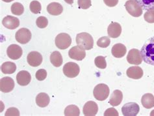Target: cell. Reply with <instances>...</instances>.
Here are the masks:
<instances>
[{"label":"cell","mask_w":154,"mask_h":116,"mask_svg":"<svg viewBox=\"0 0 154 116\" xmlns=\"http://www.w3.org/2000/svg\"><path fill=\"white\" fill-rule=\"evenodd\" d=\"M140 54L146 63L154 66V36L145 42L140 50Z\"/></svg>","instance_id":"1"},{"label":"cell","mask_w":154,"mask_h":116,"mask_svg":"<svg viewBox=\"0 0 154 116\" xmlns=\"http://www.w3.org/2000/svg\"><path fill=\"white\" fill-rule=\"evenodd\" d=\"M75 41L78 46L85 50H91L94 46V40L92 37L86 32H82L77 35Z\"/></svg>","instance_id":"2"},{"label":"cell","mask_w":154,"mask_h":116,"mask_svg":"<svg viewBox=\"0 0 154 116\" xmlns=\"http://www.w3.org/2000/svg\"><path fill=\"white\" fill-rule=\"evenodd\" d=\"M110 90L107 85L104 83H100L97 85L93 91L94 98L99 101H103L109 97Z\"/></svg>","instance_id":"3"},{"label":"cell","mask_w":154,"mask_h":116,"mask_svg":"<svg viewBox=\"0 0 154 116\" xmlns=\"http://www.w3.org/2000/svg\"><path fill=\"white\" fill-rule=\"evenodd\" d=\"M125 9L133 17H139L143 14V8L135 0H128L125 3Z\"/></svg>","instance_id":"4"},{"label":"cell","mask_w":154,"mask_h":116,"mask_svg":"<svg viewBox=\"0 0 154 116\" xmlns=\"http://www.w3.org/2000/svg\"><path fill=\"white\" fill-rule=\"evenodd\" d=\"M55 45L60 50H65L71 45L72 39L70 35L65 33L59 34L55 37Z\"/></svg>","instance_id":"5"},{"label":"cell","mask_w":154,"mask_h":116,"mask_svg":"<svg viewBox=\"0 0 154 116\" xmlns=\"http://www.w3.org/2000/svg\"><path fill=\"white\" fill-rule=\"evenodd\" d=\"M63 73L68 78H73L78 76L80 69L78 64L74 62H68L63 67Z\"/></svg>","instance_id":"6"},{"label":"cell","mask_w":154,"mask_h":116,"mask_svg":"<svg viewBox=\"0 0 154 116\" xmlns=\"http://www.w3.org/2000/svg\"><path fill=\"white\" fill-rule=\"evenodd\" d=\"M140 111L139 105L135 102H128L122 108V113L125 116H136Z\"/></svg>","instance_id":"7"},{"label":"cell","mask_w":154,"mask_h":116,"mask_svg":"<svg viewBox=\"0 0 154 116\" xmlns=\"http://www.w3.org/2000/svg\"><path fill=\"white\" fill-rule=\"evenodd\" d=\"M31 36L32 35L29 30L23 27L17 31L15 34V38L17 42L24 45V44H27L30 41Z\"/></svg>","instance_id":"8"},{"label":"cell","mask_w":154,"mask_h":116,"mask_svg":"<svg viewBox=\"0 0 154 116\" xmlns=\"http://www.w3.org/2000/svg\"><path fill=\"white\" fill-rule=\"evenodd\" d=\"M127 61L131 65H140L143 62V58L141 56L140 51L135 49L129 50L127 55Z\"/></svg>","instance_id":"9"},{"label":"cell","mask_w":154,"mask_h":116,"mask_svg":"<svg viewBox=\"0 0 154 116\" xmlns=\"http://www.w3.org/2000/svg\"><path fill=\"white\" fill-rule=\"evenodd\" d=\"M68 55L71 59L77 60V61H82L86 56L85 50L79 46H74L69 50Z\"/></svg>","instance_id":"10"},{"label":"cell","mask_w":154,"mask_h":116,"mask_svg":"<svg viewBox=\"0 0 154 116\" xmlns=\"http://www.w3.org/2000/svg\"><path fill=\"white\" fill-rule=\"evenodd\" d=\"M7 54L11 59L17 60L22 57L23 51L22 48L17 45H11L7 48Z\"/></svg>","instance_id":"11"},{"label":"cell","mask_w":154,"mask_h":116,"mask_svg":"<svg viewBox=\"0 0 154 116\" xmlns=\"http://www.w3.org/2000/svg\"><path fill=\"white\" fill-rule=\"evenodd\" d=\"M27 61L31 67H38L42 63V56L38 52H31L27 55Z\"/></svg>","instance_id":"12"},{"label":"cell","mask_w":154,"mask_h":116,"mask_svg":"<svg viewBox=\"0 0 154 116\" xmlns=\"http://www.w3.org/2000/svg\"><path fill=\"white\" fill-rule=\"evenodd\" d=\"M14 82L11 77H3L0 80V89L3 93H9L13 90Z\"/></svg>","instance_id":"13"},{"label":"cell","mask_w":154,"mask_h":116,"mask_svg":"<svg viewBox=\"0 0 154 116\" xmlns=\"http://www.w3.org/2000/svg\"><path fill=\"white\" fill-rule=\"evenodd\" d=\"M98 111V106L94 101H88L84 105L83 108V114L86 116H94Z\"/></svg>","instance_id":"14"},{"label":"cell","mask_w":154,"mask_h":116,"mask_svg":"<svg viewBox=\"0 0 154 116\" xmlns=\"http://www.w3.org/2000/svg\"><path fill=\"white\" fill-rule=\"evenodd\" d=\"M2 24L7 29L14 30L20 26V21L18 18L9 15L3 19Z\"/></svg>","instance_id":"15"},{"label":"cell","mask_w":154,"mask_h":116,"mask_svg":"<svg viewBox=\"0 0 154 116\" xmlns=\"http://www.w3.org/2000/svg\"><path fill=\"white\" fill-rule=\"evenodd\" d=\"M31 76L29 72L26 71H21L17 75V81L20 86H26L30 83Z\"/></svg>","instance_id":"16"},{"label":"cell","mask_w":154,"mask_h":116,"mask_svg":"<svg viewBox=\"0 0 154 116\" xmlns=\"http://www.w3.org/2000/svg\"><path fill=\"white\" fill-rule=\"evenodd\" d=\"M122 33V27L120 24L112 22L108 26L107 33L109 37L112 39L118 38Z\"/></svg>","instance_id":"17"},{"label":"cell","mask_w":154,"mask_h":116,"mask_svg":"<svg viewBox=\"0 0 154 116\" xmlns=\"http://www.w3.org/2000/svg\"><path fill=\"white\" fill-rule=\"evenodd\" d=\"M126 74L129 78L139 80L143 77V71L140 67L133 66L128 68L126 71Z\"/></svg>","instance_id":"18"},{"label":"cell","mask_w":154,"mask_h":116,"mask_svg":"<svg viewBox=\"0 0 154 116\" xmlns=\"http://www.w3.org/2000/svg\"><path fill=\"white\" fill-rule=\"evenodd\" d=\"M127 52V49L123 44H116L112 47L111 53L113 56L116 58H121L124 57Z\"/></svg>","instance_id":"19"},{"label":"cell","mask_w":154,"mask_h":116,"mask_svg":"<svg viewBox=\"0 0 154 116\" xmlns=\"http://www.w3.org/2000/svg\"><path fill=\"white\" fill-rule=\"evenodd\" d=\"M123 94L120 90H115L111 95L110 99H109V104L112 106H118L120 105L122 101Z\"/></svg>","instance_id":"20"},{"label":"cell","mask_w":154,"mask_h":116,"mask_svg":"<svg viewBox=\"0 0 154 116\" xmlns=\"http://www.w3.org/2000/svg\"><path fill=\"white\" fill-rule=\"evenodd\" d=\"M48 13L53 16H58L63 13V7L60 3L52 2L47 6Z\"/></svg>","instance_id":"21"},{"label":"cell","mask_w":154,"mask_h":116,"mask_svg":"<svg viewBox=\"0 0 154 116\" xmlns=\"http://www.w3.org/2000/svg\"><path fill=\"white\" fill-rule=\"evenodd\" d=\"M141 103L145 108H152L154 107V96L151 93L144 94L142 97Z\"/></svg>","instance_id":"22"},{"label":"cell","mask_w":154,"mask_h":116,"mask_svg":"<svg viewBox=\"0 0 154 116\" xmlns=\"http://www.w3.org/2000/svg\"><path fill=\"white\" fill-rule=\"evenodd\" d=\"M50 101V97L45 93H40L36 97V103L39 107L44 108L49 105Z\"/></svg>","instance_id":"23"},{"label":"cell","mask_w":154,"mask_h":116,"mask_svg":"<svg viewBox=\"0 0 154 116\" xmlns=\"http://www.w3.org/2000/svg\"><path fill=\"white\" fill-rule=\"evenodd\" d=\"M50 62L55 67H59L63 63L62 55L58 51H55L50 55Z\"/></svg>","instance_id":"24"},{"label":"cell","mask_w":154,"mask_h":116,"mask_svg":"<svg viewBox=\"0 0 154 116\" xmlns=\"http://www.w3.org/2000/svg\"><path fill=\"white\" fill-rule=\"evenodd\" d=\"M1 70L3 74H13L17 70V65L13 62L7 61L2 64Z\"/></svg>","instance_id":"25"},{"label":"cell","mask_w":154,"mask_h":116,"mask_svg":"<svg viewBox=\"0 0 154 116\" xmlns=\"http://www.w3.org/2000/svg\"><path fill=\"white\" fill-rule=\"evenodd\" d=\"M79 108L75 105H69L64 110V115L66 116H79Z\"/></svg>","instance_id":"26"},{"label":"cell","mask_w":154,"mask_h":116,"mask_svg":"<svg viewBox=\"0 0 154 116\" xmlns=\"http://www.w3.org/2000/svg\"><path fill=\"white\" fill-rule=\"evenodd\" d=\"M143 8V9L148 11L154 9V0H135Z\"/></svg>","instance_id":"27"},{"label":"cell","mask_w":154,"mask_h":116,"mask_svg":"<svg viewBox=\"0 0 154 116\" xmlns=\"http://www.w3.org/2000/svg\"><path fill=\"white\" fill-rule=\"evenodd\" d=\"M11 13L13 14L20 16V15H22L23 13L24 7L22 4L16 2V3H14L13 5H11Z\"/></svg>","instance_id":"28"},{"label":"cell","mask_w":154,"mask_h":116,"mask_svg":"<svg viewBox=\"0 0 154 116\" xmlns=\"http://www.w3.org/2000/svg\"><path fill=\"white\" fill-rule=\"evenodd\" d=\"M95 65L101 69H104L107 67V63L105 61V58L103 56H98L94 59Z\"/></svg>","instance_id":"29"},{"label":"cell","mask_w":154,"mask_h":116,"mask_svg":"<svg viewBox=\"0 0 154 116\" xmlns=\"http://www.w3.org/2000/svg\"><path fill=\"white\" fill-rule=\"evenodd\" d=\"M30 11L34 14H38L41 11V4L38 1L31 2L29 5Z\"/></svg>","instance_id":"30"},{"label":"cell","mask_w":154,"mask_h":116,"mask_svg":"<svg viewBox=\"0 0 154 116\" xmlns=\"http://www.w3.org/2000/svg\"><path fill=\"white\" fill-rule=\"evenodd\" d=\"M111 43V40L109 37H102L100 38L97 41V45L100 48H107Z\"/></svg>","instance_id":"31"},{"label":"cell","mask_w":154,"mask_h":116,"mask_svg":"<svg viewBox=\"0 0 154 116\" xmlns=\"http://www.w3.org/2000/svg\"><path fill=\"white\" fill-rule=\"evenodd\" d=\"M36 24L39 28H45L48 26V19L44 17H40L36 20Z\"/></svg>","instance_id":"32"},{"label":"cell","mask_w":154,"mask_h":116,"mask_svg":"<svg viewBox=\"0 0 154 116\" xmlns=\"http://www.w3.org/2000/svg\"><path fill=\"white\" fill-rule=\"evenodd\" d=\"M144 18L145 21L148 23H154V9L148 10L146 12L144 15Z\"/></svg>","instance_id":"33"},{"label":"cell","mask_w":154,"mask_h":116,"mask_svg":"<svg viewBox=\"0 0 154 116\" xmlns=\"http://www.w3.org/2000/svg\"><path fill=\"white\" fill-rule=\"evenodd\" d=\"M78 5L83 9H87L91 6V0H78Z\"/></svg>","instance_id":"34"},{"label":"cell","mask_w":154,"mask_h":116,"mask_svg":"<svg viewBox=\"0 0 154 116\" xmlns=\"http://www.w3.org/2000/svg\"><path fill=\"white\" fill-rule=\"evenodd\" d=\"M47 77V72L45 69H40L36 73V78L38 81H42Z\"/></svg>","instance_id":"35"},{"label":"cell","mask_w":154,"mask_h":116,"mask_svg":"<svg viewBox=\"0 0 154 116\" xmlns=\"http://www.w3.org/2000/svg\"><path fill=\"white\" fill-rule=\"evenodd\" d=\"M6 116H11V115H20V112L17 108H10L8 109L5 112Z\"/></svg>","instance_id":"36"},{"label":"cell","mask_w":154,"mask_h":116,"mask_svg":"<svg viewBox=\"0 0 154 116\" xmlns=\"http://www.w3.org/2000/svg\"><path fill=\"white\" fill-rule=\"evenodd\" d=\"M105 116H119V112L117 110L113 108H108L104 113Z\"/></svg>","instance_id":"37"},{"label":"cell","mask_w":154,"mask_h":116,"mask_svg":"<svg viewBox=\"0 0 154 116\" xmlns=\"http://www.w3.org/2000/svg\"><path fill=\"white\" fill-rule=\"evenodd\" d=\"M105 4L108 7H112L119 3V0H103Z\"/></svg>","instance_id":"38"},{"label":"cell","mask_w":154,"mask_h":116,"mask_svg":"<svg viewBox=\"0 0 154 116\" xmlns=\"http://www.w3.org/2000/svg\"><path fill=\"white\" fill-rule=\"evenodd\" d=\"M66 3L69 4V5H72L73 3H74V0H64Z\"/></svg>","instance_id":"39"},{"label":"cell","mask_w":154,"mask_h":116,"mask_svg":"<svg viewBox=\"0 0 154 116\" xmlns=\"http://www.w3.org/2000/svg\"><path fill=\"white\" fill-rule=\"evenodd\" d=\"M4 2H6V3H10L11 2H13V0H2Z\"/></svg>","instance_id":"40"},{"label":"cell","mask_w":154,"mask_h":116,"mask_svg":"<svg viewBox=\"0 0 154 116\" xmlns=\"http://www.w3.org/2000/svg\"><path fill=\"white\" fill-rule=\"evenodd\" d=\"M150 115H154V110H153L152 112H151V114H150Z\"/></svg>","instance_id":"41"}]
</instances>
